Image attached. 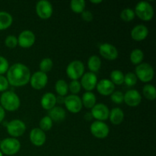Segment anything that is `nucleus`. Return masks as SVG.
Here are the masks:
<instances>
[{
  "label": "nucleus",
  "mask_w": 156,
  "mask_h": 156,
  "mask_svg": "<svg viewBox=\"0 0 156 156\" xmlns=\"http://www.w3.org/2000/svg\"><path fill=\"white\" fill-rule=\"evenodd\" d=\"M6 79L9 85L15 87L24 86L30 82V71L28 67L22 63H15L9 66L6 73Z\"/></svg>",
  "instance_id": "f257e3e1"
},
{
  "label": "nucleus",
  "mask_w": 156,
  "mask_h": 156,
  "mask_svg": "<svg viewBox=\"0 0 156 156\" xmlns=\"http://www.w3.org/2000/svg\"><path fill=\"white\" fill-rule=\"evenodd\" d=\"M0 105L5 111L13 112L20 108L21 100L14 91H6L0 97Z\"/></svg>",
  "instance_id": "f03ea898"
},
{
  "label": "nucleus",
  "mask_w": 156,
  "mask_h": 156,
  "mask_svg": "<svg viewBox=\"0 0 156 156\" xmlns=\"http://www.w3.org/2000/svg\"><path fill=\"white\" fill-rule=\"evenodd\" d=\"M21 149V143L16 138L9 137L0 143V151L6 155H13L18 153Z\"/></svg>",
  "instance_id": "7ed1b4c3"
},
{
  "label": "nucleus",
  "mask_w": 156,
  "mask_h": 156,
  "mask_svg": "<svg viewBox=\"0 0 156 156\" xmlns=\"http://www.w3.org/2000/svg\"><path fill=\"white\" fill-rule=\"evenodd\" d=\"M135 15L144 21H149L154 16V9L152 5L146 1L140 2L136 5Z\"/></svg>",
  "instance_id": "20e7f679"
},
{
  "label": "nucleus",
  "mask_w": 156,
  "mask_h": 156,
  "mask_svg": "<svg viewBox=\"0 0 156 156\" xmlns=\"http://www.w3.org/2000/svg\"><path fill=\"white\" fill-rule=\"evenodd\" d=\"M135 74L142 82H151L154 78V69L152 66L146 62H142L136 67Z\"/></svg>",
  "instance_id": "39448f33"
},
{
  "label": "nucleus",
  "mask_w": 156,
  "mask_h": 156,
  "mask_svg": "<svg viewBox=\"0 0 156 156\" xmlns=\"http://www.w3.org/2000/svg\"><path fill=\"white\" fill-rule=\"evenodd\" d=\"M67 76L72 80H78L84 75L85 66L80 60H73L66 67Z\"/></svg>",
  "instance_id": "423d86ee"
},
{
  "label": "nucleus",
  "mask_w": 156,
  "mask_h": 156,
  "mask_svg": "<svg viewBox=\"0 0 156 156\" xmlns=\"http://www.w3.org/2000/svg\"><path fill=\"white\" fill-rule=\"evenodd\" d=\"M7 132L12 138L20 137L25 133L26 125L22 120L15 119L9 122L6 126Z\"/></svg>",
  "instance_id": "0eeeda50"
},
{
  "label": "nucleus",
  "mask_w": 156,
  "mask_h": 156,
  "mask_svg": "<svg viewBox=\"0 0 156 156\" xmlns=\"http://www.w3.org/2000/svg\"><path fill=\"white\" fill-rule=\"evenodd\" d=\"M90 131L94 137L98 139H105L109 135L110 129L107 123L103 121L93 122L90 126Z\"/></svg>",
  "instance_id": "6e6552de"
},
{
  "label": "nucleus",
  "mask_w": 156,
  "mask_h": 156,
  "mask_svg": "<svg viewBox=\"0 0 156 156\" xmlns=\"http://www.w3.org/2000/svg\"><path fill=\"white\" fill-rule=\"evenodd\" d=\"M66 108L73 114L79 113L82 109V102L80 97L76 94H70L64 99Z\"/></svg>",
  "instance_id": "1a4fd4ad"
},
{
  "label": "nucleus",
  "mask_w": 156,
  "mask_h": 156,
  "mask_svg": "<svg viewBox=\"0 0 156 156\" xmlns=\"http://www.w3.org/2000/svg\"><path fill=\"white\" fill-rule=\"evenodd\" d=\"M53 6L50 2L47 0H41L36 5V12L40 18L47 20L53 15Z\"/></svg>",
  "instance_id": "9d476101"
},
{
  "label": "nucleus",
  "mask_w": 156,
  "mask_h": 156,
  "mask_svg": "<svg viewBox=\"0 0 156 156\" xmlns=\"http://www.w3.org/2000/svg\"><path fill=\"white\" fill-rule=\"evenodd\" d=\"M36 37L34 33L30 30H24L21 32L18 37V45L22 48H30L34 44Z\"/></svg>",
  "instance_id": "9b49d317"
},
{
  "label": "nucleus",
  "mask_w": 156,
  "mask_h": 156,
  "mask_svg": "<svg viewBox=\"0 0 156 156\" xmlns=\"http://www.w3.org/2000/svg\"><path fill=\"white\" fill-rule=\"evenodd\" d=\"M109 108L105 104H96L91 110V114L93 118L98 121H105L109 117Z\"/></svg>",
  "instance_id": "f8f14e48"
},
{
  "label": "nucleus",
  "mask_w": 156,
  "mask_h": 156,
  "mask_svg": "<svg viewBox=\"0 0 156 156\" xmlns=\"http://www.w3.org/2000/svg\"><path fill=\"white\" fill-rule=\"evenodd\" d=\"M29 82L34 89L41 90L47 85L48 82V76L46 73L37 71L30 76Z\"/></svg>",
  "instance_id": "ddd939ff"
},
{
  "label": "nucleus",
  "mask_w": 156,
  "mask_h": 156,
  "mask_svg": "<svg viewBox=\"0 0 156 156\" xmlns=\"http://www.w3.org/2000/svg\"><path fill=\"white\" fill-rule=\"evenodd\" d=\"M99 53L102 57L110 61L115 60L119 55L118 50L116 47L108 43L101 44L99 47Z\"/></svg>",
  "instance_id": "4468645a"
},
{
  "label": "nucleus",
  "mask_w": 156,
  "mask_h": 156,
  "mask_svg": "<svg viewBox=\"0 0 156 156\" xmlns=\"http://www.w3.org/2000/svg\"><path fill=\"white\" fill-rule=\"evenodd\" d=\"M98 83V77L94 73L88 72L84 73L81 78V86L86 91H91L96 88Z\"/></svg>",
  "instance_id": "2eb2a0df"
},
{
  "label": "nucleus",
  "mask_w": 156,
  "mask_h": 156,
  "mask_svg": "<svg viewBox=\"0 0 156 156\" xmlns=\"http://www.w3.org/2000/svg\"><path fill=\"white\" fill-rule=\"evenodd\" d=\"M29 138L34 146L39 147V146H42L46 143L47 136H46L45 132H44L40 128H34L30 132Z\"/></svg>",
  "instance_id": "dca6fc26"
},
{
  "label": "nucleus",
  "mask_w": 156,
  "mask_h": 156,
  "mask_svg": "<svg viewBox=\"0 0 156 156\" xmlns=\"http://www.w3.org/2000/svg\"><path fill=\"white\" fill-rule=\"evenodd\" d=\"M142 96L137 90L131 89L124 94L123 102L129 107H136L141 103Z\"/></svg>",
  "instance_id": "f3484780"
},
{
  "label": "nucleus",
  "mask_w": 156,
  "mask_h": 156,
  "mask_svg": "<svg viewBox=\"0 0 156 156\" xmlns=\"http://www.w3.org/2000/svg\"><path fill=\"white\" fill-rule=\"evenodd\" d=\"M98 92L103 96L111 95L115 90V85L110 79H104L98 82L96 85Z\"/></svg>",
  "instance_id": "a211bd4d"
},
{
  "label": "nucleus",
  "mask_w": 156,
  "mask_h": 156,
  "mask_svg": "<svg viewBox=\"0 0 156 156\" xmlns=\"http://www.w3.org/2000/svg\"><path fill=\"white\" fill-rule=\"evenodd\" d=\"M131 37L136 41H142L146 39L149 35V29L143 24L135 26L131 30Z\"/></svg>",
  "instance_id": "6ab92c4d"
},
{
  "label": "nucleus",
  "mask_w": 156,
  "mask_h": 156,
  "mask_svg": "<svg viewBox=\"0 0 156 156\" xmlns=\"http://www.w3.org/2000/svg\"><path fill=\"white\" fill-rule=\"evenodd\" d=\"M56 95L51 92L45 93L41 98V105L44 110L50 111L56 106Z\"/></svg>",
  "instance_id": "aec40b11"
},
{
  "label": "nucleus",
  "mask_w": 156,
  "mask_h": 156,
  "mask_svg": "<svg viewBox=\"0 0 156 156\" xmlns=\"http://www.w3.org/2000/svg\"><path fill=\"white\" fill-rule=\"evenodd\" d=\"M49 117H50L53 122H56V123H60L62 122L66 119V111L62 108V107H56L52 108L49 111Z\"/></svg>",
  "instance_id": "412c9836"
},
{
  "label": "nucleus",
  "mask_w": 156,
  "mask_h": 156,
  "mask_svg": "<svg viewBox=\"0 0 156 156\" xmlns=\"http://www.w3.org/2000/svg\"><path fill=\"white\" fill-rule=\"evenodd\" d=\"M111 123L120 125L124 120V113L120 108H114L109 113V117Z\"/></svg>",
  "instance_id": "4be33fe9"
},
{
  "label": "nucleus",
  "mask_w": 156,
  "mask_h": 156,
  "mask_svg": "<svg viewBox=\"0 0 156 156\" xmlns=\"http://www.w3.org/2000/svg\"><path fill=\"white\" fill-rule=\"evenodd\" d=\"M82 106L88 109H91L96 105V96L91 91H85L82 95Z\"/></svg>",
  "instance_id": "5701e85b"
},
{
  "label": "nucleus",
  "mask_w": 156,
  "mask_h": 156,
  "mask_svg": "<svg viewBox=\"0 0 156 156\" xmlns=\"http://www.w3.org/2000/svg\"><path fill=\"white\" fill-rule=\"evenodd\" d=\"M13 22V18L7 12H0V30L8 29Z\"/></svg>",
  "instance_id": "b1692460"
},
{
  "label": "nucleus",
  "mask_w": 156,
  "mask_h": 156,
  "mask_svg": "<svg viewBox=\"0 0 156 156\" xmlns=\"http://www.w3.org/2000/svg\"><path fill=\"white\" fill-rule=\"evenodd\" d=\"M101 67V60L100 57L95 55L90 56L88 60V68L90 72L95 74L100 70Z\"/></svg>",
  "instance_id": "393cba45"
},
{
  "label": "nucleus",
  "mask_w": 156,
  "mask_h": 156,
  "mask_svg": "<svg viewBox=\"0 0 156 156\" xmlns=\"http://www.w3.org/2000/svg\"><path fill=\"white\" fill-rule=\"evenodd\" d=\"M144 59V53L140 49H134L130 53L129 56V59L131 62L134 65H140L142 63Z\"/></svg>",
  "instance_id": "a878e982"
},
{
  "label": "nucleus",
  "mask_w": 156,
  "mask_h": 156,
  "mask_svg": "<svg viewBox=\"0 0 156 156\" xmlns=\"http://www.w3.org/2000/svg\"><path fill=\"white\" fill-rule=\"evenodd\" d=\"M55 90L58 95L64 97L69 91V85L67 82L63 79H59L55 84Z\"/></svg>",
  "instance_id": "bb28decb"
},
{
  "label": "nucleus",
  "mask_w": 156,
  "mask_h": 156,
  "mask_svg": "<svg viewBox=\"0 0 156 156\" xmlns=\"http://www.w3.org/2000/svg\"><path fill=\"white\" fill-rule=\"evenodd\" d=\"M143 94L146 99L149 101H154L156 98L155 87L151 84H147L143 88Z\"/></svg>",
  "instance_id": "cd10ccee"
},
{
  "label": "nucleus",
  "mask_w": 156,
  "mask_h": 156,
  "mask_svg": "<svg viewBox=\"0 0 156 156\" xmlns=\"http://www.w3.org/2000/svg\"><path fill=\"white\" fill-rule=\"evenodd\" d=\"M86 2L85 0H73L70 2V9L74 13L81 14L85 11Z\"/></svg>",
  "instance_id": "c85d7f7f"
},
{
  "label": "nucleus",
  "mask_w": 156,
  "mask_h": 156,
  "mask_svg": "<svg viewBox=\"0 0 156 156\" xmlns=\"http://www.w3.org/2000/svg\"><path fill=\"white\" fill-rule=\"evenodd\" d=\"M110 77H111V81L114 85H120L124 83V74L120 70H113L111 73Z\"/></svg>",
  "instance_id": "c756f323"
},
{
  "label": "nucleus",
  "mask_w": 156,
  "mask_h": 156,
  "mask_svg": "<svg viewBox=\"0 0 156 156\" xmlns=\"http://www.w3.org/2000/svg\"><path fill=\"white\" fill-rule=\"evenodd\" d=\"M53 62L50 58H44L40 62V71L47 74V73L50 72L53 69Z\"/></svg>",
  "instance_id": "7c9ffc66"
},
{
  "label": "nucleus",
  "mask_w": 156,
  "mask_h": 156,
  "mask_svg": "<svg viewBox=\"0 0 156 156\" xmlns=\"http://www.w3.org/2000/svg\"><path fill=\"white\" fill-rule=\"evenodd\" d=\"M39 126L40 129H42L44 132L49 131L50 129H51L52 126H53V120L50 119L49 116H45L40 120Z\"/></svg>",
  "instance_id": "2f4dec72"
},
{
  "label": "nucleus",
  "mask_w": 156,
  "mask_h": 156,
  "mask_svg": "<svg viewBox=\"0 0 156 156\" xmlns=\"http://www.w3.org/2000/svg\"><path fill=\"white\" fill-rule=\"evenodd\" d=\"M135 16L136 15L134 10L129 9V8L123 9L120 13V18L126 22H129V21H133L135 18Z\"/></svg>",
  "instance_id": "473e14b6"
},
{
  "label": "nucleus",
  "mask_w": 156,
  "mask_h": 156,
  "mask_svg": "<svg viewBox=\"0 0 156 156\" xmlns=\"http://www.w3.org/2000/svg\"><path fill=\"white\" fill-rule=\"evenodd\" d=\"M137 81H138V79H137L136 76V74L134 73L129 72L126 75H124V83L127 86H135L137 83Z\"/></svg>",
  "instance_id": "72a5a7b5"
},
{
  "label": "nucleus",
  "mask_w": 156,
  "mask_h": 156,
  "mask_svg": "<svg viewBox=\"0 0 156 156\" xmlns=\"http://www.w3.org/2000/svg\"><path fill=\"white\" fill-rule=\"evenodd\" d=\"M68 85L69 90L71 91L72 94H76V95H77L78 93L80 92L82 86H81L80 82H79L78 80H72L71 82Z\"/></svg>",
  "instance_id": "f704fd0d"
},
{
  "label": "nucleus",
  "mask_w": 156,
  "mask_h": 156,
  "mask_svg": "<svg viewBox=\"0 0 156 156\" xmlns=\"http://www.w3.org/2000/svg\"><path fill=\"white\" fill-rule=\"evenodd\" d=\"M5 44L9 49H13L18 45V38L15 35H9L5 40Z\"/></svg>",
  "instance_id": "c9c22d12"
},
{
  "label": "nucleus",
  "mask_w": 156,
  "mask_h": 156,
  "mask_svg": "<svg viewBox=\"0 0 156 156\" xmlns=\"http://www.w3.org/2000/svg\"><path fill=\"white\" fill-rule=\"evenodd\" d=\"M123 98H124V94L123 92L120 91H114L111 94V99L114 103L117 105H120L123 102Z\"/></svg>",
  "instance_id": "e433bc0d"
},
{
  "label": "nucleus",
  "mask_w": 156,
  "mask_h": 156,
  "mask_svg": "<svg viewBox=\"0 0 156 156\" xmlns=\"http://www.w3.org/2000/svg\"><path fill=\"white\" fill-rule=\"evenodd\" d=\"M9 68V61L3 56H0V75L5 74L7 73Z\"/></svg>",
  "instance_id": "4c0bfd02"
},
{
  "label": "nucleus",
  "mask_w": 156,
  "mask_h": 156,
  "mask_svg": "<svg viewBox=\"0 0 156 156\" xmlns=\"http://www.w3.org/2000/svg\"><path fill=\"white\" fill-rule=\"evenodd\" d=\"M9 86V82H8L6 77H5L2 75H0V92H4L6 91Z\"/></svg>",
  "instance_id": "58836bf2"
},
{
  "label": "nucleus",
  "mask_w": 156,
  "mask_h": 156,
  "mask_svg": "<svg viewBox=\"0 0 156 156\" xmlns=\"http://www.w3.org/2000/svg\"><path fill=\"white\" fill-rule=\"evenodd\" d=\"M81 16H82V18L85 21H87V22H90L93 20V14L92 12H90V11L85 10L81 13Z\"/></svg>",
  "instance_id": "ea45409f"
},
{
  "label": "nucleus",
  "mask_w": 156,
  "mask_h": 156,
  "mask_svg": "<svg viewBox=\"0 0 156 156\" xmlns=\"http://www.w3.org/2000/svg\"><path fill=\"white\" fill-rule=\"evenodd\" d=\"M5 111L0 105V123L3 121V120L5 118Z\"/></svg>",
  "instance_id": "a19ab883"
},
{
  "label": "nucleus",
  "mask_w": 156,
  "mask_h": 156,
  "mask_svg": "<svg viewBox=\"0 0 156 156\" xmlns=\"http://www.w3.org/2000/svg\"><path fill=\"white\" fill-rule=\"evenodd\" d=\"M87 117H88V118L87 119V120H91V119L93 118V117H92V116H91V113H88V114H85V118L86 119Z\"/></svg>",
  "instance_id": "79ce46f5"
},
{
  "label": "nucleus",
  "mask_w": 156,
  "mask_h": 156,
  "mask_svg": "<svg viewBox=\"0 0 156 156\" xmlns=\"http://www.w3.org/2000/svg\"><path fill=\"white\" fill-rule=\"evenodd\" d=\"M91 2L93 3V4H99V3H101L102 1L101 0H98V1H94V0H91Z\"/></svg>",
  "instance_id": "37998d69"
},
{
  "label": "nucleus",
  "mask_w": 156,
  "mask_h": 156,
  "mask_svg": "<svg viewBox=\"0 0 156 156\" xmlns=\"http://www.w3.org/2000/svg\"><path fill=\"white\" fill-rule=\"evenodd\" d=\"M0 156H3V154L2 153V152H1V151H0Z\"/></svg>",
  "instance_id": "c03bdc74"
},
{
  "label": "nucleus",
  "mask_w": 156,
  "mask_h": 156,
  "mask_svg": "<svg viewBox=\"0 0 156 156\" xmlns=\"http://www.w3.org/2000/svg\"><path fill=\"white\" fill-rule=\"evenodd\" d=\"M0 143H1V140H0Z\"/></svg>",
  "instance_id": "a18cd8bd"
}]
</instances>
